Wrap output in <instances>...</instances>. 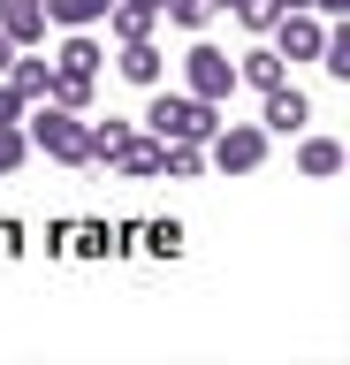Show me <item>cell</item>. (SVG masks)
<instances>
[{
	"label": "cell",
	"instance_id": "cb8c5ba5",
	"mask_svg": "<svg viewBox=\"0 0 350 365\" xmlns=\"http://www.w3.org/2000/svg\"><path fill=\"white\" fill-rule=\"evenodd\" d=\"M8 61H16V38H8V31H0V76H8Z\"/></svg>",
	"mask_w": 350,
	"mask_h": 365
},
{
	"label": "cell",
	"instance_id": "4fadbf2b",
	"mask_svg": "<svg viewBox=\"0 0 350 365\" xmlns=\"http://www.w3.org/2000/svg\"><path fill=\"white\" fill-rule=\"evenodd\" d=\"M297 175H312V182L343 175V145H335V137H304L297 145Z\"/></svg>",
	"mask_w": 350,
	"mask_h": 365
},
{
	"label": "cell",
	"instance_id": "277c9868",
	"mask_svg": "<svg viewBox=\"0 0 350 365\" xmlns=\"http://www.w3.org/2000/svg\"><path fill=\"white\" fill-rule=\"evenodd\" d=\"M183 84H190V99H213V107H221V99L236 91V61L221 53V46L198 38V46L183 53Z\"/></svg>",
	"mask_w": 350,
	"mask_h": 365
},
{
	"label": "cell",
	"instance_id": "9c48e42d",
	"mask_svg": "<svg viewBox=\"0 0 350 365\" xmlns=\"http://www.w3.org/2000/svg\"><path fill=\"white\" fill-rule=\"evenodd\" d=\"M99 61H107V53H99L92 31H69V38H61V53H53V68H61V76H92V84H99Z\"/></svg>",
	"mask_w": 350,
	"mask_h": 365
},
{
	"label": "cell",
	"instance_id": "5b68a950",
	"mask_svg": "<svg viewBox=\"0 0 350 365\" xmlns=\"http://www.w3.org/2000/svg\"><path fill=\"white\" fill-rule=\"evenodd\" d=\"M320 38H327V23L312 8H282L274 16V53L282 61H320Z\"/></svg>",
	"mask_w": 350,
	"mask_h": 365
},
{
	"label": "cell",
	"instance_id": "603a6c76",
	"mask_svg": "<svg viewBox=\"0 0 350 365\" xmlns=\"http://www.w3.org/2000/svg\"><path fill=\"white\" fill-rule=\"evenodd\" d=\"M304 8H312V16H343L350 0H304Z\"/></svg>",
	"mask_w": 350,
	"mask_h": 365
},
{
	"label": "cell",
	"instance_id": "ffe728a7",
	"mask_svg": "<svg viewBox=\"0 0 350 365\" xmlns=\"http://www.w3.org/2000/svg\"><path fill=\"white\" fill-rule=\"evenodd\" d=\"M31 160V137H24V122H0V175H16Z\"/></svg>",
	"mask_w": 350,
	"mask_h": 365
},
{
	"label": "cell",
	"instance_id": "30bf717a",
	"mask_svg": "<svg viewBox=\"0 0 350 365\" xmlns=\"http://www.w3.org/2000/svg\"><path fill=\"white\" fill-rule=\"evenodd\" d=\"M160 153H168V145H160L153 130H145V137L130 130V137H122V153H115V168H122V175H138V182H145V175H160Z\"/></svg>",
	"mask_w": 350,
	"mask_h": 365
},
{
	"label": "cell",
	"instance_id": "d4e9b609",
	"mask_svg": "<svg viewBox=\"0 0 350 365\" xmlns=\"http://www.w3.org/2000/svg\"><path fill=\"white\" fill-rule=\"evenodd\" d=\"M130 8H153V16H160V0H130Z\"/></svg>",
	"mask_w": 350,
	"mask_h": 365
},
{
	"label": "cell",
	"instance_id": "5bb4252c",
	"mask_svg": "<svg viewBox=\"0 0 350 365\" xmlns=\"http://www.w3.org/2000/svg\"><path fill=\"white\" fill-rule=\"evenodd\" d=\"M99 23L115 31V46H130V38H153V23H160V16H153V8H130V0H115Z\"/></svg>",
	"mask_w": 350,
	"mask_h": 365
},
{
	"label": "cell",
	"instance_id": "6da1fadb",
	"mask_svg": "<svg viewBox=\"0 0 350 365\" xmlns=\"http://www.w3.org/2000/svg\"><path fill=\"white\" fill-rule=\"evenodd\" d=\"M24 137H31V153L61 160V168H92V145H84V114L53 107V99H31V107H24Z\"/></svg>",
	"mask_w": 350,
	"mask_h": 365
},
{
	"label": "cell",
	"instance_id": "d6986e66",
	"mask_svg": "<svg viewBox=\"0 0 350 365\" xmlns=\"http://www.w3.org/2000/svg\"><path fill=\"white\" fill-rule=\"evenodd\" d=\"M320 68L335 76V84H350V31H327L320 38Z\"/></svg>",
	"mask_w": 350,
	"mask_h": 365
},
{
	"label": "cell",
	"instance_id": "484cf974",
	"mask_svg": "<svg viewBox=\"0 0 350 365\" xmlns=\"http://www.w3.org/2000/svg\"><path fill=\"white\" fill-rule=\"evenodd\" d=\"M206 8H213V16H221V8H236V0H206Z\"/></svg>",
	"mask_w": 350,
	"mask_h": 365
},
{
	"label": "cell",
	"instance_id": "ac0fdd59",
	"mask_svg": "<svg viewBox=\"0 0 350 365\" xmlns=\"http://www.w3.org/2000/svg\"><path fill=\"white\" fill-rule=\"evenodd\" d=\"M122 137H130V122H115V114H107V122H84V145H92V160H115V153H122Z\"/></svg>",
	"mask_w": 350,
	"mask_h": 365
},
{
	"label": "cell",
	"instance_id": "e0dca14e",
	"mask_svg": "<svg viewBox=\"0 0 350 365\" xmlns=\"http://www.w3.org/2000/svg\"><path fill=\"white\" fill-rule=\"evenodd\" d=\"M46 99H53V107H69V114H84V107H92V76H61V68H53Z\"/></svg>",
	"mask_w": 350,
	"mask_h": 365
},
{
	"label": "cell",
	"instance_id": "2e32d148",
	"mask_svg": "<svg viewBox=\"0 0 350 365\" xmlns=\"http://www.w3.org/2000/svg\"><path fill=\"white\" fill-rule=\"evenodd\" d=\"M160 145H168V137H160ZM160 175H175V182L206 175V145H183V137H175V145H168V153H160Z\"/></svg>",
	"mask_w": 350,
	"mask_h": 365
},
{
	"label": "cell",
	"instance_id": "44dd1931",
	"mask_svg": "<svg viewBox=\"0 0 350 365\" xmlns=\"http://www.w3.org/2000/svg\"><path fill=\"white\" fill-rule=\"evenodd\" d=\"M160 16L175 23V31H206V23H213V8H206V0H160Z\"/></svg>",
	"mask_w": 350,
	"mask_h": 365
},
{
	"label": "cell",
	"instance_id": "3957f363",
	"mask_svg": "<svg viewBox=\"0 0 350 365\" xmlns=\"http://www.w3.org/2000/svg\"><path fill=\"white\" fill-rule=\"evenodd\" d=\"M259 160H267V130L259 122H221L206 137V168H221V175H252Z\"/></svg>",
	"mask_w": 350,
	"mask_h": 365
},
{
	"label": "cell",
	"instance_id": "7c38bea8",
	"mask_svg": "<svg viewBox=\"0 0 350 365\" xmlns=\"http://www.w3.org/2000/svg\"><path fill=\"white\" fill-rule=\"evenodd\" d=\"M160 61H168V53H160V46H153V38H130V46H122V76H130V84H145V91H153V84H160Z\"/></svg>",
	"mask_w": 350,
	"mask_h": 365
},
{
	"label": "cell",
	"instance_id": "7402d4cb",
	"mask_svg": "<svg viewBox=\"0 0 350 365\" xmlns=\"http://www.w3.org/2000/svg\"><path fill=\"white\" fill-rule=\"evenodd\" d=\"M24 107H31V99L8 84V76H0V122H24Z\"/></svg>",
	"mask_w": 350,
	"mask_h": 365
},
{
	"label": "cell",
	"instance_id": "8992f818",
	"mask_svg": "<svg viewBox=\"0 0 350 365\" xmlns=\"http://www.w3.org/2000/svg\"><path fill=\"white\" fill-rule=\"evenodd\" d=\"M259 99H267V107H259V130H267V137H297L304 122H312V99H304L289 76H282L274 91H259Z\"/></svg>",
	"mask_w": 350,
	"mask_h": 365
},
{
	"label": "cell",
	"instance_id": "52a82bcc",
	"mask_svg": "<svg viewBox=\"0 0 350 365\" xmlns=\"http://www.w3.org/2000/svg\"><path fill=\"white\" fill-rule=\"evenodd\" d=\"M0 31L16 46H38L46 38V0H0Z\"/></svg>",
	"mask_w": 350,
	"mask_h": 365
},
{
	"label": "cell",
	"instance_id": "8fae6325",
	"mask_svg": "<svg viewBox=\"0 0 350 365\" xmlns=\"http://www.w3.org/2000/svg\"><path fill=\"white\" fill-rule=\"evenodd\" d=\"M8 84L24 91V99H46V84H53V61H46V53H31V46H16V61H8Z\"/></svg>",
	"mask_w": 350,
	"mask_h": 365
},
{
	"label": "cell",
	"instance_id": "9a60e30c",
	"mask_svg": "<svg viewBox=\"0 0 350 365\" xmlns=\"http://www.w3.org/2000/svg\"><path fill=\"white\" fill-rule=\"evenodd\" d=\"M107 8H115V0H46V23H61V31H92Z\"/></svg>",
	"mask_w": 350,
	"mask_h": 365
},
{
	"label": "cell",
	"instance_id": "7a4b0ae2",
	"mask_svg": "<svg viewBox=\"0 0 350 365\" xmlns=\"http://www.w3.org/2000/svg\"><path fill=\"white\" fill-rule=\"evenodd\" d=\"M145 130L168 137V145H175V137H183V145H206V137L221 130V107H213V99H190V91H160V84H153Z\"/></svg>",
	"mask_w": 350,
	"mask_h": 365
},
{
	"label": "cell",
	"instance_id": "ba28073f",
	"mask_svg": "<svg viewBox=\"0 0 350 365\" xmlns=\"http://www.w3.org/2000/svg\"><path fill=\"white\" fill-rule=\"evenodd\" d=\"M282 76H289V61H282L274 46H252V53H236V84H252V91H274Z\"/></svg>",
	"mask_w": 350,
	"mask_h": 365
}]
</instances>
